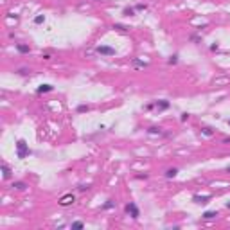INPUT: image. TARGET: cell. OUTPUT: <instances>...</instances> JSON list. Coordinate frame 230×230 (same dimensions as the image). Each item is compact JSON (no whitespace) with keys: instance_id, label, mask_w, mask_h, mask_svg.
<instances>
[{"instance_id":"cell-1","label":"cell","mask_w":230,"mask_h":230,"mask_svg":"<svg viewBox=\"0 0 230 230\" xmlns=\"http://www.w3.org/2000/svg\"><path fill=\"white\" fill-rule=\"evenodd\" d=\"M27 155H31V149H29V144L23 140V138H20L18 142H16V157H18L20 160H23L27 157Z\"/></svg>"},{"instance_id":"cell-2","label":"cell","mask_w":230,"mask_h":230,"mask_svg":"<svg viewBox=\"0 0 230 230\" xmlns=\"http://www.w3.org/2000/svg\"><path fill=\"white\" fill-rule=\"evenodd\" d=\"M124 210H126V214H129L133 219H138V216H140V210H138V207L133 203V201H129V203H126V207H124Z\"/></svg>"},{"instance_id":"cell-3","label":"cell","mask_w":230,"mask_h":230,"mask_svg":"<svg viewBox=\"0 0 230 230\" xmlns=\"http://www.w3.org/2000/svg\"><path fill=\"white\" fill-rule=\"evenodd\" d=\"M95 51H97V54H101V56H115V49L110 47V45H99Z\"/></svg>"},{"instance_id":"cell-4","label":"cell","mask_w":230,"mask_h":230,"mask_svg":"<svg viewBox=\"0 0 230 230\" xmlns=\"http://www.w3.org/2000/svg\"><path fill=\"white\" fill-rule=\"evenodd\" d=\"M74 201H76V196H74V194H65V196L60 198V205H61V207H68V205H72Z\"/></svg>"},{"instance_id":"cell-5","label":"cell","mask_w":230,"mask_h":230,"mask_svg":"<svg viewBox=\"0 0 230 230\" xmlns=\"http://www.w3.org/2000/svg\"><path fill=\"white\" fill-rule=\"evenodd\" d=\"M192 201H194V203H198V205H203V203L210 201V196H200V194H194V196H192Z\"/></svg>"},{"instance_id":"cell-6","label":"cell","mask_w":230,"mask_h":230,"mask_svg":"<svg viewBox=\"0 0 230 230\" xmlns=\"http://www.w3.org/2000/svg\"><path fill=\"white\" fill-rule=\"evenodd\" d=\"M52 90H54V86H52V85L45 83V85H40V86L36 88V94H47V92H52Z\"/></svg>"},{"instance_id":"cell-7","label":"cell","mask_w":230,"mask_h":230,"mask_svg":"<svg viewBox=\"0 0 230 230\" xmlns=\"http://www.w3.org/2000/svg\"><path fill=\"white\" fill-rule=\"evenodd\" d=\"M131 65H133V68H146L147 67V63L142 61V60H138V57H133V60H131Z\"/></svg>"},{"instance_id":"cell-8","label":"cell","mask_w":230,"mask_h":230,"mask_svg":"<svg viewBox=\"0 0 230 230\" xmlns=\"http://www.w3.org/2000/svg\"><path fill=\"white\" fill-rule=\"evenodd\" d=\"M16 51H18L20 54H29L31 52V47L25 45V43H16Z\"/></svg>"},{"instance_id":"cell-9","label":"cell","mask_w":230,"mask_h":230,"mask_svg":"<svg viewBox=\"0 0 230 230\" xmlns=\"http://www.w3.org/2000/svg\"><path fill=\"white\" fill-rule=\"evenodd\" d=\"M11 175H13V172H11V167L4 162V164H2V176H4L5 180H9V178H11Z\"/></svg>"},{"instance_id":"cell-10","label":"cell","mask_w":230,"mask_h":230,"mask_svg":"<svg viewBox=\"0 0 230 230\" xmlns=\"http://www.w3.org/2000/svg\"><path fill=\"white\" fill-rule=\"evenodd\" d=\"M155 106H157L158 110H167L169 106H171V103H169V101H166V99H160V101L155 103Z\"/></svg>"},{"instance_id":"cell-11","label":"cell","mask_w":230,"mask_h":230,"mask_svg":"<svg viewBox=\"0 0 230 230\" xmlns=\"http://www.w3.org/2000/svg\"><path fill=\"white\" fill-rule=\"evenodd\" d=\"M147 133H149V135H162L164 129L160 126H151V128H147Z\"/></svg>"},{"instance_id":"cell-12","label":"cell","mask_w":230,"mask_h":230,"mask_svg":"<svg viewBox=\"0 0 230 230\" xmlns=\"http://www.w3.org/2000/svg\"><path fill=\"white\" fill-rule=\"evenodd\" d=\"M218 216V210H207L203 212V219H214Z\"/></svg>"},{"instance_id":"cell-13","label":"cell","mask_w":230,"mask_h":230,"mask_svg":"<svg viewBox=\"0 0 230 230\" xmlns=\"http://www.w3.org/2000/svg\"><path fill=\"white\" fill-rule=\"evenodd\" d=\"M122 14L124 16H135V7H131V5L124 7V9H122Z\"/></svg>"},{"instance_id":"cell-14","label":"cell","mask_w":230,"mask_h":230,"mask_svg":"<svg viewBox=\"0 0 230 230\" xmlns=\"http://www.w3.org/2000/svg\"><path fill=\"white\" fill-rule=\"evenodd\" d=\"M176 175H178V169L176 167H171V169L166 171V178H175Z\"/></svg>"},{"instance_id":"cell-15","label":"cell","mask_w":230,"mask_h":230,"mask_svg":"<svg viewBox=\"0 0 230 230\" xmlns=\"http://www.w3.org/2000/svg\"><path fill=\"white\" fill-rule=\"evenodd\" d=\"M201 135H205V137H212V135H214V131H212V128L205 126V128H201Z\"/></svg>"},{"instance_id":"cell-16","label":"cell","mask_w":230,"mask_h":230,"mask_svg":"<svg viewBox=\"0 0 230 230\" xmlns=\"http://www.w3.org/2000/svg\"><path fill=\"white\" fill-rule=\"evenodd\" d=\"M112 29L120 31V32H128V27H126V25H122V23H113V27H112Z\"/></svg>"},{"instance_id":"cell-17","label":"cell","mask_w":230,"mask_h":230,"mask_svg":"<svg viewBox=\"0 0 230 230\" xmlns=\"http://www.w3.org/2000/svg\"><path fill=\"white\" fill-rule=\"evenodd\" d=\"M16 74H18V76H29V74H31V68H27V67H22V68H18V70H16Z\"/></svg>"},{"instance_id":"cell-18","label":"cell","mask_w":230,"mask_h":230,"mask_svg":"<svg viewBox=\"0 0 230 230\" xmlns=\"http://www.w3.org/2000/svg\"><path fill=\"white\" fill-rule=\"evenodd\" d=\"M13 187L18 189V191H23V189H27V183H25V182H14Z\"/></svg>"},{"instance_id":"cell-19","label":"cell","mask_w":230,"mask_h":230,"mask_svg":"<svg viewBox=\"0 0 230 230\" xmlns=\"http://www.w3.org/2000/svg\"><path fill=\"white\" fill-rule=\"evenodd\" d=\"M113 207H115V201H113V200H108V201L103 205V210H110V209H113Z\"/></svg>"},{"instance_id":"cell-20","label":"cell","mask_w":230,"mask_h":230,"mask_svg":"<svg viewBox=\"0 0 230 230\" xmlns=\"http://www.w3.org/2000/svg\"><path fill=\"white\" fill-rule=\"evenodd\" d=\"M88 110H90L88 104H79V106H77V113H86Z\"/></svg>"},{"instance_id":"cell-21","label":"cell","mask_w":230,"mask_h":230,"mask_svg":"<svg viewBox=\"0 0 230 230\" xmlns=\"http://www.w3.org/2000/svg\"><path fill=\"white\" fill-rule=\"evenodd\" d=\"M167 63H169V65H176V63H178V54H172V56H169Z\"/></svg>"},{"instance_id":"cell-22","label":"cell","mask_w":230,"mask_h":230,"mask_svg":"<svg viewBox=\"0 0 230 230\" xmlns=\"http://www.w3.org/2000/svg\"><path fill=\"white\" fill-rule=\"evenodd\" d=\"M70 227L72 228H85V223H83V221H72Z\"/></svg>"},{"instance_id":"cell-23","label":"cell","mask_w":230,"mask_h":230,"mask_svg":"<svg viewBox=\"0 0 230 230\" xmlns=\"http://www.w3.org/2000/svg\"><path fill=\"white\" fill-rule=\"evenodd\" d=\"M88 189H90L88 183H79V185H77V191H79V192H85V191H88Z\"/></svg>"},{"instance_id":"cell-24","label":"cell","mask_w":230,"mask_h":230,"mask_svg":"<svg viewBox=\"0 0 230 230\" xmlns=\"http://www.w3.org/2000/svg\"><path fill=\"white\" fill-rule=\"evenodd\" d=\"M43 22H45V16H43V14H38L36 18H34V23H36V25H40V23H43Z\"/></svg>"},{"instance_id":"cell-25","label":"cell","mask_w":230,"mask_h":230,"mask_svg":"<svg viewBox=\"0 0 230 230\" xmlns=\"http://www.w3.org/2000/svg\"><path fill=\"white\" fill-rule=\"evenodd\" d=\"M146 9H147L146 4H137V5H135V11H146Z\"/></svg>"},{"instance_id":"cell-26","label":"cell","mask_w":230,"mask_h":230,"mask_svg":"<svg viewBox=\"0 0 230 230\" xmlns=\"http://www.w3.org/2000/svg\"><path fill=\"white\" fill-rule=\"evenodd\" d=\"M210 51H212V52H218V51H219V43H212V45H210Z\"/></svg>"},{"instance_id":"cell-27","label":"cell","mask_w":230,"mask_h":230,"mask_svg":"<svg viewBox=\"0 0 230 230\" xmlns=\"http://www.w3.org/2000/svg\"><path fill=\"white\" fill-rule=\"evenodd\" d=\"M180 120H182V122L189 120V113H182V117H180Z\"/></svg>"},{"instance_id":"cell-28","label":"cell","mask_w":230,"mask_h":230,"mask_svg":"<svg viewBox=\"0 0 230 230\" xmlns=\"http://www.w3.org/2000/svg\"><path fill=\"white\" fill-rule=\"evenodd\" d=\"M191 40H192V42H196V43H200V38L196 36V34H192V36H191Z\"/></svg>"},{"instance_id":"cell-29","label":"cell","mask_w":230,"mask_h":230,"mask_svg":"<svg viewBox=\"0 0 230 230\" xmlns=\"http://www.w3.org/2000/svg\"><path fill=\"white\" fill-rule=\"evenodd\" d=\"M223 142L225 144H230V138H223Z\"/></svg>"},{"instance_id":"cell-30","label":"cell","mask_w":230,"mask_h":230,"mask_svg":"<svg viewBox=\"0 0 230 230\" xmlns=\"http://www.w3.org/2000/svg\"><path fill=\"white\" fill-rule=\"evenodd\" d=\"M227 209H230V201H228V203H227Z\"/></svg>"},{"instance_id":"cell-31","label":"cell","mask_w":230,"mask_h":230,"mask_svg":"<svg viewBox=\"0 0 230 230\" xmlns=\"http://www.w3.org/2000/svg\"><path fill=\"white\" fill-rule=\"evenodd\" d=\"M227 172H230V166H228V167H227Z\"/></svg>"},{"instance_id":"cell-32","label":"cell","mask_w":230,"mask_h":230,"mask_svg":"<svg viewBox=\"0 0 230 230\" xmlns=\"http://www.w3.org/2000/svg\"><path fill=\"white\" fill-rule=\"evenodd\" d=\"M227 124H228V126H230V119H228V120H227Z\"/></svg>"},{"instance_id":"cell-33","label":"cell","mask_w":230,"mask_h":230,"mask_svg":"<svg viewBox=\"0 0 230 230\" xmlns=\"http://www.w3.org/2000/svg\"><path fill=\"white\" fill-rule=\"evenodd\" d=\"M95 2H99V0H95Z\"/></svg>"}]
</instances>
